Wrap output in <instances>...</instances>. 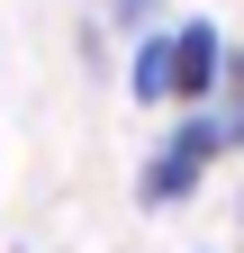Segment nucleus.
Instances as JSON below:
<instances>
[{"label": "nucleus", "instance_id": "nucleus-1", "mask_svg": "<svg viewBox=\"0 0 244 253\" xmlns=\"http://www.w3.org/2000/svg\"><path fill=\"white\" fill-rule=\"evenodd\" d=\"M217 154H226V145H217V118H208V109H181L172 136L136 163V208H181V199L208 181V163H217Z\"/></svg>", "mask_w": 244, "mask_h": 253}, {"label": "nucleus", "instance_id": "nucleus-5", "mask_svg": "<svg viewBox=\"0 0 244 253\" xmlns=\"http://www.w3.org/2000/svg\"><path fill=\"white\" fill-rule=\"evenodd\" d=\"M217 90H244V45H226V82Z\"/></svg>", "mask_w": 244, "mask_h": 253}, {"label": "nucleus", "instance_id": "nucleus-3", "mask_svg": "<svg viewBox=\"0 0 244 253\" xmlns=\"http://www.w3.org/2000/svg\"><path fill=\"white\" fill-rule=\"evenodd\" d=\"M127 100L136 109H172V27L127 45Z\"/></svg>", "mask_w": 244, "mask_h": 253}, {"label": "nucleus", "instance_id": "nucleus-2", "mask_svg": "<svg viewBox=\"0 0 244 253\" xmlns=\"http://www.w3.org/2000/svg\"><path fill=\"white\" fill-rule=\"evenodd\" d=\"M217 82H226V27L217 18H172V118L217 109Z\"/></svg>", "mask_w": 244, "mask_h": 253}, {"label": "nucleus", "instance_id": "nucleus-4", "mask_svg": "<svg viewBox=\"0 0 244 253\" xmlns=\"http://www.w3.org/2000/svg\"><path fill=\"white\" fill-rule=\"evenodd\" d=\"M109 27L136 45V37H154V27H172V18H163V0H109Z\"/></svg>", "mask_w": 244, "mask_h": 253}]
</instances>
